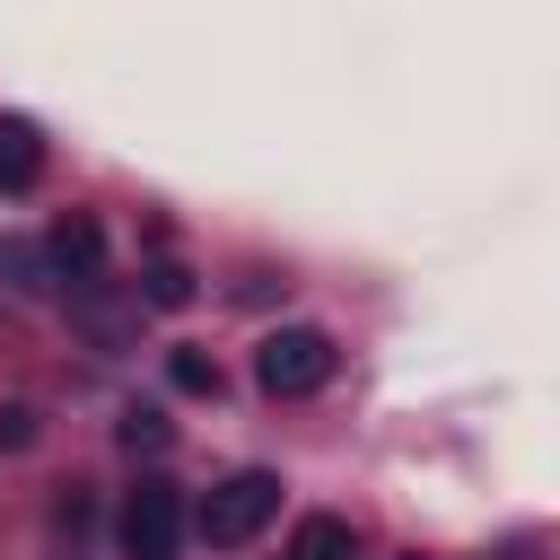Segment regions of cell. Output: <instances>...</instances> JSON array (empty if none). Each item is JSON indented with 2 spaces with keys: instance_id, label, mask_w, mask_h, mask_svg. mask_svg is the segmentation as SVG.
<instances>
[{
  "instance_id": "obj_5",
  "label": "cell",
  "mask_w": 560,
  "mask_h": 560,
  "mask_svg": "<svg viewBox=\"0 0 560 560\" xmlns=\"http://www.w3.org/2000/svg\"><path fill=\"white\" fill-rule=\"evenodd\" d=\"M44 175V131L26 114H0V192H26Z\"/></svg>"
},
{
  "instance_id": "obj_8",
  "label": "cell",
  "mask_w": 560,
  "mask_h": 560,
  "mask_svg": "<svg viewBox=\"0 0 560 560\" xmlns=\"http://www.w3.org/2000/svg\"><path fill=\"white\" fill-rule=\"evenodd\" d=\"M44 245H26V236H0V289H44Z\"/></svg>"
},
{
  "instance_id": "obj_4",
  "label": "cell",
  "mask_w": 560,
  "mask_h": 560,
  "mask_svg": "<svg viewBox=\"0 0 560 560\" xmlns=\"http://www.w3.org/2000/svg\"><path fill=\"white\" fill-rule=\"evenodd\" d=\"M44 262H52V280H70V289H96V280H105V228H96L88 210L52 219V236H44Z\"/></svg>"
},
{
  "instance_id": "obj_1",
  "label": "cell",
  "mask_w": 560,
  "mask_h": 560,
  "mask_svg": "<svg viewBox=\"0 0 560 560\" xmlns=\"http://www.w3.org/2000/svg\"><path fill=\"white\" fill-rule=\"evenodd\" d=\"M332 368H341V350H332V332H315V324H280V332H262V350H254V385H262L271 402L324 394Z\"/></svg>"
},
{
  "instance_id": "obj_7",
  "label": "cell",
  "mask_w": 560,
  "mask_h": 560,
  "mask_svg": "<svg viewBox=\"0 0 560 560\" xmlns=\"http://www.w3.org/2000/svg\"><path fill=\"white\" fill-rule=\"evenodd\" d=\"M140 306H158V315L192 306V271H184V262H149V271H140Z\"/></svg>"
},
{
  "instance_id": "obj_3",
  "label": "cell",
  "mask_w": 560,
  "mask_h": 560,
  "mask_svg": "<svg viewBox=\"0 0 560 560\" xmlns=\"http://www.w3.org/2000/svg\"><path fill=\"white\" fill-rule=\"evenodd\" d=\"M122 560H184V499H175V481H140L122 499Z\"/></svg>"
},
{
  "instance_id": "obj_6",
  "label": "cell",
  "mask_w": 560,
  "mask_h": 560,
  "mask_svg": "<svg viewBox=\"0 0 560 560\" xmlns=\"http://www.w3.org/2000/svg\"><path fill=\"white\" fill-rule=\"evenodd\" d=\"M280 560H359V542H350L341 516H298V534H289Z\"/></svg>"
},
{
  "instance_id": "obj_9",
  "label": "cell",
  "mask_w": 560,
  "mask_h": 560,
  "mask_svg": "<svg viewBox=\"0 0 560 560\" xmlns=\"http://www.w3.org/2000/svg\"><path fill=\"white\" fill-rule=\"evenodd\" d=\"M166 385H175V394H219V368H210L201 350H166Z\"/></svg>"
},
{
  "instance_id": "obj_11",
  "label": "cell",
  "mask_w": 560,
  "mask_h": 560,
  "mask_svg": "<svg viewBox=\"0 0 560 560\" xmlns=\"http://www.w3.org/2000/svg\"><path fill=\"white\" fill-rule=\"evenodd\" d=\"M0 446H9V455L35 446V411H26V402H0Z\"/></svg>"
},
{
  "instance_id": "obj_2",
  "label": "cell",
  "mask_w": 560,
  "mask_h": 560,
  "mask_svg": "<svg viewBox=\"0 0 560 560\" xmlns=\"http://www.w3.org/2000/svg\"><path fill=\"white\" fill-rule=\"evenodd\" d=\"M271 516H280V481H271V472H228V481L201 499V516H192V525H201V542L236 551V542H254Z\"/></svg>"
},
{
  "instance_id": "obj_10",
  "label": "cell",
  "mask_w": 560,
  "mask_h": 560,
  "mask_svg": "<svg viewBox=\"0 0 560 560\" xmlns=\"http://www.w3.org/2000/svg\"><path fill=\"white\" fill-rule=\"evenodd\" d=\"M166 438H175V429H166V411H149V402H140V411H122V446H131V455H166Z\"/></svg>"
}]
</instances>
